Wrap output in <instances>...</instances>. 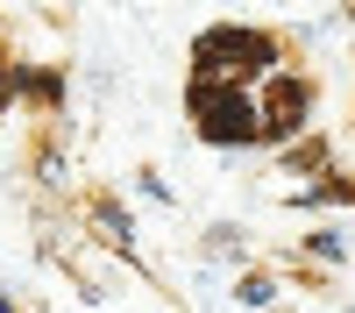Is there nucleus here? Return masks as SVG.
I'll return each mask as SVG.
<instances>
[{
	"instance_id": "f257e3e1",
	"label": "nucleus",
	"mask_w": 355,
	"mask_h": 313,
	"mask_svg": "<svg viewBox=\"0 0 355 313\" xmlns=\"http://www.w3.org/2000/svg\"><path fill=\"white\" fill-rule=\"evenodd\" d=\"M192 107H199V128L206 142H249L256 135V100L249 93H220V85H192Z\"/></svg>"
},
{
	"instance_id": "f03ea898",
	"label": "nucleus",
	"mask_w": 355,
	"mask_h": 313,
	"mask_svg": "<svg viewBox=\"0 0 355 313\" xmlns=\"http://www.w3.org/2000/svg\"><path fill=\"white\" fill-rule=\"evenodd\" d=\"M234 65H242V71H263V65H270V43L249 36V28H214V36L199 43V78L220 85Z\"/></svg>"
}]
</instances>
